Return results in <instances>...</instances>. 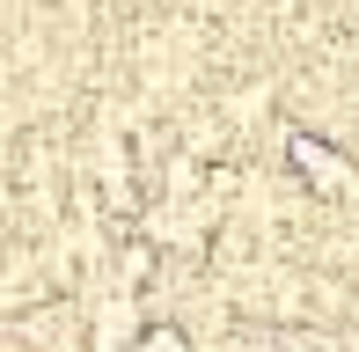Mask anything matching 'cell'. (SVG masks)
<instances>
[{
	"label": "cell",
	"mask_w": 359,
	"mask_h": 352,
	"mask_svg": "<svg viewBox=\"0 0 359 352\" xmlns=\"http://www.w3.org/2000/svg\"><path fill=\"white\" fill-rule=\"evenodd\" d=\"M133 352H191V345H184V330H147V345H133Z\"/></svg>",
	"instance_id": "obj_1"
}]
</instances>
